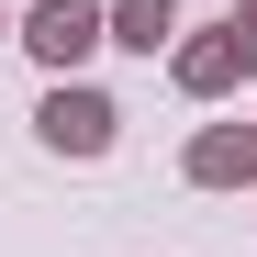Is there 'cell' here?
I'll list each match as a JSON object with an SVG mask.
<instances>
[{"instance_id":"3","label":"cell","mask_w":257,"mask_h":257,"mask_svg":"<svg viewBox=\"0 0 257 257\" xmlns=\"http://www.w3.org/2000/svg\"><path fill=\"white\" fill-rule=\"evenodd\" d=\"M168 78H179L190 101H224L235 78H246V56H235V34H224V23H201V34H179V45H168Z\"/></svg>"},{"instance_id":"6","label":"cell","mask_w":257,"mask_h":257,"mask_svg":"<svg viewBox=\"0 0 257 257\" xmlns=\"http://www.w3.org/2000/svg\"><path fill=\"white\" fill-rule=\"evenodd\" d=\"M224 34H235V56H246V67H257V0H246V12H235V23H224Z\"/></svg>"},{"instance_id":"5","label":"cell","mask_w":257,"mask_h":257,"mask_svg":"<svg viewBox=\"0 0 257 257\" xmlns=\"http://www.w3.org/2000/svg\"><path fill=\"white\" fill-rule=\"evenodd\" d=\"M101 45H123V56L179 45V0H101Z\"/></svg>"},{"instance_id":"1","label":"cell","mask_w":257,"mask_h":257,"mask_svg":"<svg viewBox=\"0 0 257 257\" xmlns=\"http://www.w3.org/2000/svg\"><path fill=\"white\" fill-rule=\"evenodd\" d=\"M34 135H45L56 157H112V135H123V112L90 90V78H56L45 101H34Z\"/></svg>"},{"instance_id":"2","label":"cell","mask_w":257,"mask_h":257,"mask_svg":"<svg viewBox=\"0 0 257 257\" xmlns=\"http://www.w3.org/2000/svg\"><path fill=\"white\" fill-rule=\"evenodd\" d=\"M12 45H34V56H45L56 78H78V67L101 56V0H34Z\"/></svg>"},{"instance_id":"4","label":"cell","mask_w":257,"mask_h":257,"mask_svg":"<svg viewBox=\"0 0 257 257\" xmlns=\"http://www.w3.org/2000/svg\"><path fill=\"white\" fill-rule=\"evenodd\" d=\"M179 168H190V190H246L257 179V123H201Z\"/></svg>"},{"instance_id":"7","label":"cell","mask_w":257,"mask_h":257,"mask_svg":"<svg viewBox=\"0 0 257 257\" xmlns=\"http://www.w3.org/2000/svg\"><path fill=\"white\" fill-rule=\"evenodd\" d=\"M0 45H12V12H0Z\"/></svg>"}]
</instances>
